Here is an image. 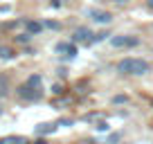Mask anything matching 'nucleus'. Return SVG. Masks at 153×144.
I'll use <instances>...</instances> for the list:
<instances>
[{
	"instance_id": "obj_1",
	"label": "nucleus",
	"mask_w": 153,
	"mask_h": 144,
	"mask_svg": "<svg viewBox=\"0 0 153 144\" xmlns=\"http://www.w3.org/2000/svg\"><path fill=\"white\" fill-rule=\"evenodd\" d=\"M149 61L144 59H124V61L117 63V70L122 74H146L149 72Z\"/></svg>"
},
{
	"instance_id": "obj_2",
	"label": "nucleus",
	"mask_w": 153,
	"mask_h": 144,
	"mask_svg": "<svg viewBox=\"0 0 153 144\" xmlns=\"http://www.w3.org/2000/svg\"><path fill=\"white\" fill-rule=\"evenodd\" d=\"M18 95L23 97V99H27V101H34V99H41V95H43V92H41V88H32V86H27V83H25V86L18 88Z\"/></svg>"
},
{
	"instance_id": "obj_3",
	"label": "nucleus",
	"mask_w": 153,
	"mask_h": 144,
	"mask_svg": "<svg viewBox=\"0 0 153 144\" xmlns=\"http://www.w3.org/2000/svg\"><path fill=\"white\" fill-rule=\"evenodd\" d=\"M86 16H90L92 20H97V23H101V25H108L110 20H113L110 11H101V9H88Z\"/></svg>"
},
{
	"instance_id": "obj_4",
	"label": "nucleus",
	"mask_w": 153,
	"mask_h": 144,
	"mask_svg": "<svg viewBox=\"0 0 153 144\" xmlns=\"http://www.w3.org/2000/svg\"><path fill=\"white\" fill-rule=\"evenodd\" d=\"M110 43H113L115 48H133V45L140 43V39H135V36H113Z\"/></svg>"
},
{
	"instance_id": "obj_5",
	"label": "nucleus",
	"mask_w": 153,
	"mask_h": 144,
	"mask_svg": "<svg viewBox=\"0 0 153 144\" xmlns=\"http://www.w3.org/2000/svg\"><path fill=\"white\" fill-rule=\"evenodd\" d=\"M72 39H74V41H81V43H95V34H92L88 27H76Z\"/></svg>"
},
{
	"instance_id": "obj_6",
	"label": "nucleus",
	"mask_w": 153,
	"mask_h": 144,
	"mask_svg": "<svg viewBox=\"0 0 153 144\" xmlns=\"http://www.w3.org/2000/svg\"><path fill=\"white\" fill-rule=\"evenodd\" d=\"M56 131V124H38V126H34V133L36 135H50V133H54Z\"/></svg>"
},
{
	"instance_id": "obj_7",
	"label": "nucleus",
	"mask_w": 153,
	"mask_h": 144,
	"mask_svg": "<svg viewBox=\"0 0 153 144\" xmlns=\"http://www.w3.org/2000/svg\"><path fill=\"white\" fill-rule=\"evenodd\" d=\"M56 52H68V59H74L76 48H74V45H70V43H59L56 45Z\"/></svg>"
},
{
	"instance_id": "obj_8",
	"label": "nucleus",
	"mask_w": 153,
	"mask_h": 144,
	"mask_svg": "<svg viewBox=\"0 0 153 144\" xmlns=\"http://www.w3.org/2000/svg\"><path fill=\"white\" fill-rule=\"evenodd\" d=\"M0 144H27V140L23 135H9V137L0 140Z\"/></svg>"
},
{
	"instance_id": "obj_9",
	"label": "nucleus",
	"mask_w": 153,
	"mask_h": 144,
	"mask_svg": "<svg viewBox=\"0 0 153 144\" xmlns=\"http://www.w3.org/2000/svg\"><path fill=\"white\" fill-rule=\"evenodd\" d=\"M7 92H9V81L5 74H0V97H5Z\"/></svg>"
},
{
	"instance_id": "obj_10",
	"label": "nucleus",
	"mask_w": 153,
	"mask_h": 144,
	"mask_svg": "<svg viewBox=\"0 0 153 144\" xmlns=\"http://www.w3.org/2000/svg\"><path fill=\"white\" fill-rule=\"evenodd\" d=\"M41 29H43V25H41V23H34V20H27V32H29V34H38Z\"/></svg>"
},
{
	"instance_id": "obj_11",
	"label": "nucleus",
	"mask_w": 153,
	"mask_h": 144,
	"mask_svg": "<svg viewBox=\"0 0 153 144\" xmlns=\"http://www.w3.org/2000/svg\"><path fill=\"white\" fill-rule=\"evenodd\" d=\"M14 50H11V48H5V45H0V59H11V56H14Z\"/></svg>"
},
{
	"instance_id": "obj_12",
	"label": "nucleus",
	"mask_w": 153,
	"mask_h": 144,
	"mask_svg": "<svg viewBox=\"0 0 153 144\" xmlns=\"http://www.w3.org/2000/svg\"><path fill=\"white\" fill-rule=\"evenodd\" d=\"M41 81H43V79L38 77V74H32V77L27 79V86H32V88H41Z\"/></svg>"
},
{
	"instance_id": "obj_13",
	"label": "nucleus",
	"mask_w": 153,
	"mask_h": 144,
	"mask_svg": "<svg viewBox=\"0 0 153 144\" xmlns=\"http://www.w3.org/2000/svg\"><path fill=\"white\" fill-rule=\"evenodd\" d=\"M43 27H50V29H59L61 25H59L56 20H45V23H43Z\"/></svg>"
},
{
	"instance_id": "obj_14",
	"label": "nucleus",
	"mask_w": 153,
	"mask_h": 144,
	"mask_svg": "<svg viewBox=\"0 0 153 144\" xmlns=\"http://www.w3.org/2000/svg\"><path fill=\"white\" fill-rule=\"evenodd\" d=\"M113 101H115V104H126L128 97H126V95H117V97H113Z\"/></svg>"
},
{
	"instance_id": "obj_15",
	"label": "nucleus",
	"mask_w": 153,
	"mask_h": 144,
	"mask_svg": "<svg viewBox=\"0 0 153 144\" xmlns=\"http://www.w3.org/2000/svg\"><path fill=\"white\" fill-rule=\"evenodd\" d=\"M56 126H72V120H68V117H61V120L56 122Z\"/></svg>"
},
{
	"instance_id": "obj_16",
	"label": "nucleus",
	"mask_w": 153,
	"mask_h": 144,
	"mask_svg": "<svg viewBox=\"0 0 153 144\" xmlns=\"http://www.w3.org/2000/svg\"><path fill=\"white\" fill-rule=\"evenodd\" d=\"M108 144H115V142H120V133H113V135H108V140H106Z\"/></svg>"
},
{
	"instance_id": "obj_17",
	"label": "nucleus",
	"mask_w": 153,
	"mask_h": 144,
	"mask_svg": "<svg viewBox=\"0 0 153 144\" xmlns=\"http://www.w3.org/2000/svg\"><path fill=\"white\" fill-rule=\"evenodd\" d=\"M99 113H92V115H86V117H83V122H95V120H99Z\"/></svg>"
},
{
	"instance_id": "obj_18",
	"label": "nucleus",
	"mask_w": 153,
	"mask_h": 144,
	"mask_svg": "<svg viewBox=\"0 0 153 144\" xmlns=\"http://www.w3.org/2000/svg\"><path fill=\"white\" fill-rule=\"evenodd\" d=\"M16 41H18V43H27V41H29V34H20V36H16Z\"/></svg>"
},
{
	"instance_id": "obj_19",
	"label": "nucleus",
	"mask_w": 153,
	"mask_h": 144,
	"mask_svg": "<svg viewBox=\"0 0 153 144\" xmlns=\"http://www.w3.org/2000/svg\"><path fill=\"white\" fill-rule=\"evenodd\" d=\"M97 131H101V133L108 131V124H106V122H99V124H97Z\"/></svg>"
},
{
	"instance_id": "obj_20",
	"label": "nucleus",
	"mask_w": 153,
	"mask_h": 144,
	"mask_svg": "<svg viewBox=\"0 0 153 144\" xmlns=\"http://www.w3.org/2000/svg\"><path fill=\"white\" fill-rule=\"evenodd\" d=\"M52 90H54V92H56V95H61V92H63V86H54V88H52Z\"/></svg>"
},
{
	"instance_id": "obj_21",
	"label": "nucleus",
	"mask_w": 153,
	"mask_h": 144,
	"mask_svg": "<svg viewBox=\"0 0 153 144\" xmlns=\"http://www.w3.org/2000/svg\"><path fill=\"white\" fill-rule=\"evenodd\" d=\"M115 2H117V5H126V2H128V0H115Z\"/></svg>"
},
{
	"instance_id": "obj_22",
	"label": "nucleus",
	"mask_w": 153,
	"mask_h": 144,
	"mask_svg": "<svg viewBox=\"0 0 153 144\" xmlns=\"http://www.w3.org/2000/svg\"><path fill=\"white\" fill-rule=\"evenodd\" d=\"M146 5H149V7H151V9H153V0H146Z\"/></svg>"
},
{
	"instance_id": "obj_23",
	"label": "nucleus",
	"mask_w": 153,
	"mask_h": 144,
	"mask_svg": "<svg viewBox=\"0 0 153 144\" xmlns=\"http://www.w3.org/2000/svg\"><path fill=\"white\" fill-rule=\"evenodd\" d=\"M36 144H48V142H45V140H38V142Z\"/></svg>"
},
{
	"instance_id": "obj_24",
	"label": "nucleus",
	"mask_w": 153,
	"mask_h": 144,
	"mask_svg": "<svg viewBox=\"0 0 153 144\" xmlns=\"http://www.w3.org/2000/svg\"><path fill=\"white\" fill-rule=\"evenodd\" d=\"M0 115H2V108H0Z\"/></svg>"
}]
</instances>
